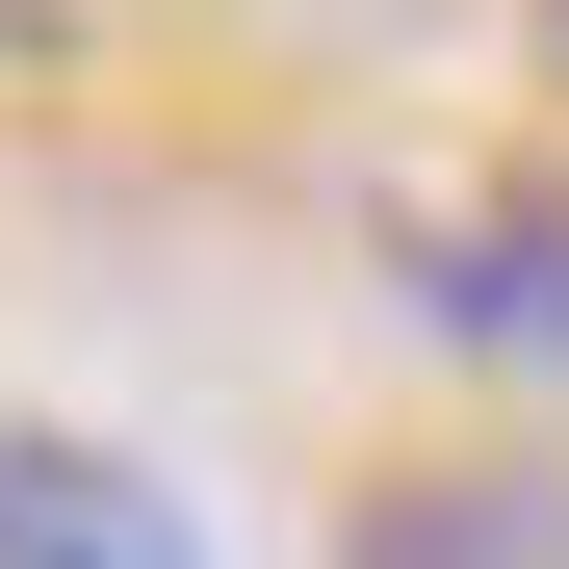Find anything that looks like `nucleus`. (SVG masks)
<instances>
[{
	"instance_id": "1",
	"label": "nucleus",
	"mask_w": 569,
	"mask_h": 569,
	"mask_svg": "<svg viewBox=\"0 0 569 569\" xmlns=\"http://www.w3.org/2000/svg\"><path fill=\"white\" fill-rule=\"evenodd\" d=\"M389 284H415V337L569 389V181H440V208L389 233Z\"/></svg>"
},
{
	"instance_id": "2",
	"label": "nucleus",
	"mask_w": 569,
	"mask_h": 569,
	"mask_svg": "<svg viewBox=\"0 0 569 569\" xmlns=\"http://www.w3.org/2000/svg\"><path fill=\"white\" fill-rule=\"evenodd\" d=\"M337 569H569V440H440L337 518Z\"/></svg>"
},
{
	"instance_id": "3",
	"label": "nucleus",
	"mask_w": 569,
	"mask_h": 569,
	"mask_svg": "<svg viewBox=\"0 0 569 569\" xmlns=\"http://www.w3.org/2000/svg\"><path fill=\"white\" fill-rule=\"evenodd\" d=\"M0 569H208V518H181L130 440H52V415H0Z\"/></svg>"
},
{
	"instance_id": "4",
	"label": "nucleus",
	"mask_w": 569,
	"mask_h": 569,
	"mask_svg": "<svg viewBox=\"0 0 569 569\" xmlns=\"http://www.w3.org/2000/svg\"><path fill=\"white\" fill-rule=\"evenodd\" d=\"M0 52H78V0H0Z\"/></svg>"
},
{
	"instance_id": "5",
	"label": "nucleus",
	"mask_w": 569,
	"mask_h": 569,
	"mask_svg": "<svg viewBox=\"0 0 569 569\" xmlns=\"http://www.w3.org/2000/svg\"><path fill=\"white\" fill-rule=\"evenodd\" d=\"M543 78H569V0H543Z\"/></svg>"
}]
</instances>
